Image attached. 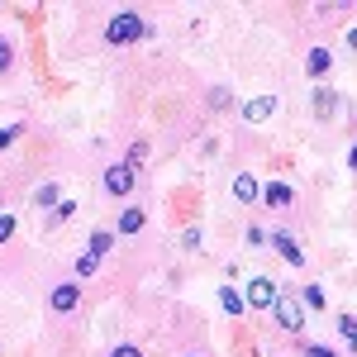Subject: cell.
Wrapping results in <instances>:
<instances>
[{"instance_id": "obj_1", "label": "cell", "mask_w": 357, "mask_h": 357, "mask_svg": "<svg viewBox=\"0 0 357 357\" xmlns=\"http://www.w3.org/2000/svg\"><path fill=\"white\" fill-rule=\"evenodd\" d=\"M143 33H148V24L138 20L134 10H119L110 24H105V43H114V48H119V43H138Z\"/></svg>"}, {"instance_id": "obj_2", "label": "cell", "mask_w": 357, "mask_h": 357, "mask_svg": "<svg viewBox=\"0 0 357 357\" xmlns=\"http://www.w3.org/2000/svg\"><path fill=\"white\" fill-rule=\"evenodd\" d=\"M272 314H276V324H281L286 333H301L305 310H301V301H296V296H286V291H281V296H276V305H272Z\"/></svg>"}, {"instance_id": "obj_3", "label": "cell", "mask_w": 357, "mask_h": 357, "mask_svg": "<svg viewBox=\"0 0 357 357\" xmlns=\"http://www.w3.org/2000/svg\"><path fill=\"white\" fill-rule=\"evenodd\" d=\"M138 186V172L129 162H119V167H110V172H105V191L110 195H129Z\"/></svg>"}, {"instance_id": "obj_4", "label": "cell", "mask_w": 357, "mask_h": 357, "mask_svg": "<svg viewBox=\"0 0 357 357\" xmlns=\"http://www.w3.org/2000/svg\"><path fill=\"white\" fill-rule=\"evenodd\" d=\"M248 305H257V310H272L276 305V286L267 276H252V281H248Z\"/></svg>"}, {"instance_id": "obj_5", "label": "cell", "mask_w": 357, "mask_h": 357, "mask_svg": "<svg viewBox=\"0 0 357 357\" xmlns=\"http://www.w3.org/2000/svg\"><path fill=\"white\" fill-rule=\"evenodd\" d=\"M77 305H82V291H77V281H62V286L53 291V310H57V314H72Z\"/></svg>"}, {"instance_id": "obj_6", "label": "cell", "mask_w": 357, "mask_h": 357, "mask_svg": "<svg viewBox=\"0 0 357 357\" xmlns=\"http://www.w3.org/2000/svg\"><path fill=\"white\" fill-rule=\"evenodd\" d=\"M272 248L286 257V262H291V267H305V252H301V243H296L291 234H281V229H276V234H272Z\"/></svg>"}, {"instance_id": "obj_7", "label": "cell", "mask_w": 357, "mask_h": 357, "mask_svg": "<svg viewBox=\"0 0 357 357\" xmlns=\"http://www.w3.org/2000/svg\"><path fill=\"white\" fill-rule=\"evenodd\" d=\"M329 67H333V53H329V48H310V57H305V72H310L314 82H319Z\"/></svg>"}, {"instance_id": "obj_8", "label": "cell", "mask_w": 357, "mask_h": 357, "mask_svg": "<svg viewBox=\"0 0 357 357\" xmlns=\"http://www.w3.org/2000/svg\"><path fill=\"white\" fill-rule=\"evenodd\" d=\"M272 110H276V100H272V96H257V100H248V105H243V119L262 124V119H272Z\"/></svg>"}, {"instance_id": "obj_9", "label": "cell", "mask_w": 357, "mask_h": 357, "mask_svg": "<svg viewBox=\"0 0 357 357\" xmlns=\"http://www.w3.org/2000/svg\"><path fill=\"white\" fill-rule=\"evenodd\" d=\"M262 200H267V205H272V210H286V205H291V200H296V191H291V186H281V181H272V186H267V191H262Z\"/></svg>"}, {"instance_id": "obj_10", "label": "cell", "mask_w": 357, "mask_h": 357, "mask_svg": "<svg viewBox=\"0 0 357 357\" xmlns=\"http://www.w3.org/2000/svg\"><path fill=\"white\" fill-rule=\"evenodd\" d=\"M220 305H224V314H243L248 296H238V291H234V286H224V291H220Z\"/></svg>"}, {"instance_id": "obj_11", "label": "cell", "mask_w": 357, "mask_h": 357, "mask_svg": "<svg viewBox=\"0 0 357 357\" xmlns=\"http://www.w3.org/2000/svg\"><path fill=\"white\" fill-rule=\"evenodd\" d=\"M143 220H148V215H143V210H134V205H129V210H124V215H119V234H138V229H143Z\"/></svg>"}, {"instance_id": "obj_12", "label": "cell", "mask_w": 357, "mask_h": 357, "mask_svg": "<svg viewBox=\"0 0 357 357\" xmlns=\"http://www.w3.org/2000/svg\"><path fill=\"white\" fill-rule=\"evenodd\" d=\"M234 195H238V200H243V205H248V200H257V195H262V191H257V181H252V176H248V172H243V176L234 181Z\"/></svg>"}, {"instance_id": "obj_13", "label": "cell", "mask_w": 357, "mask_h": 357, "mask_svg": "<svg viewBox=\"0 0 357 357\" xmlns=\"http://www.w3.org/2000/svg\"><path fill=\"white\" fill-rule=\"evenodd\" d=\"M301 296H305V305H310V310H324V301H329V296H324V286H319V281H310V286H305Z\"/></svg>"}, {"instance_id": "obj_14", "label": "cell", "mask_w": 357, "mask_h": 357, "mask_svg": "<svg viewBox=\"0 0 357 357\" xmlns=\"http://www.w3.org/2000/svg\"><path fill=\"white\" fill-rule=\"evenodd\" d=\"M333 105H338V100H333V91H314V114H319V119H329Z\"/></svg>"}, {"instance_id": "obj_15", "label": "cell", "mask_w": 357, "mask_h": 357, "mask_svg": "<svg viewBox=\"0 0 357 357\" xmlns=\"http://www.w3.org/2000/svg\"><path fill=\"white\" fill-rule=\"evenodd\" d=\"M86 252H91V257L100 262V257L110 252V234H105V229H100V234H91V248H86Z\"/></svg>"}, {"instance_id": "obj_16", "label": "cell", "mask_w": 357, "mask_h": 357, "mask_svg": "<svg viewBox=\"0 0 357 357\" xmlns=\"http://www.w3.org/2000/svg\"><path fill=\"white\" fill-rule=\"evenodd\" d=\"M338 333L348 338V348L357 353V319H353V314H343V319H338Z\"/></svg>"}, {"instance_id": "obj_17", "label": "cell", "mask_w": 357, "mask_h": 357, "mask_svg": "<svg viewBox=\"0 0 357 357\" xmlns=\"http://www.w3.org/2000/svg\"><path fill=\"white\" fill-rule=\"evenodd\" d=\"M57 195H62V191H57V181H53V186H38L33 200H38V205H57Z\"/></svg>"}, {"instance_id": "obj_18", "label": "cell", "mask_w": 357, "mask_h": 357, "mask_svg": "<svg viewBox=\"0 0 357 357\" xmlns=\"http://www.w3.org/2000/svg\"><path fill=\"white\" fill-rule=\"evenodd\" d=\"M15 67V48H10V38H0V72H10Z\"/></svg>"}, {"instance_id": "obj_19", "label": "cell", "mask_w": 357, "mask_h": 357, "mask_svg": "<svg viewBox=\"0 0 357 357\" xmlns=\"http://www.w3.org/2000/svg\"><path fill=\"white\" fill-rule=\"evenodd\" d=\"M15 238V215H0V243Z\"/></svg>"}, {"instance_id": "obj_20", "label": "cell", "mask_w": 357, "mask_h": 357, "mask_svg": "<svg viewBox=\"0 0 357 357\" xmlns=\"http://www.w3.org/2000/svg\"><path fill=\"white\" fill-rule=\"evenodd\" d=\"M96 267H100V262H96V257H91V252H86L82 262H77V276H91V272H96Z\"/></svg>"}, {"instance_id": "obj_21", "label": "cell", "mask_w": 357, "mask_h": 357, "mask_svg": "<svg viewBox=\"0 0 357 357\" xmlns=\"http://www.w3.org/2000/svg\"><path fill=\"white\" fill-rule=\"evenodd\" d=\"M110 357H143V353H138L134 343H119V348H114V353H110Z\"/></svg>"}, {"instance_id": "obj_22", "label": "cell", "mask_w": 357, "mask_h": 357, "mask_svg": "<svg viewBox=\"0 0 357 357\" xmlns=\"http://www.w3.org/2000/svg\"><path fill=\"white\" fill-rule=\"evenodd\" d=\"M15 134H20V129H0V153H5V148L15 143Z\"/></svg>"}, {"instance_id": "obj_23", "label": "cell", "mask_w": 357, "mask_h": 357, "mask_svg": "<svg viewBox=\"0 0 357 357\" xmlns=\"http://www.w3.org/2000/svg\"><path fill=\"white\" fill-rule=\"evenodd\" d=\"M305 357H333V348H319V343H314V348H310Z\"/></svg>"}, {"instance_id": "obj_24", "label": "cell", "mask_w": 357, "mask_h": 357, "mask_svg": "<svg viewBox=\"0 0 357 357\" xmlns=\"http://www.w3.org/2000/svg\"><path fill=\"white\" fill-rule=\"evenodd\" d=\"M348 48H353V53H357V29H348Z\"/></svg>"}, {"instance_id": "obj_25", "label": "cell", "mask_w": 357, "mask_h": 357, "mask_svg": "<svg viewBox=\"0 0 357 357\" xmlns=\"http://www.w3.org/2000/svg\"><path fill=\"white\" fill-rule=\"evenodd\" d=\"M348 162H353V172H357V143H353V153H348Z\"/></svg>"}]
</instances>
